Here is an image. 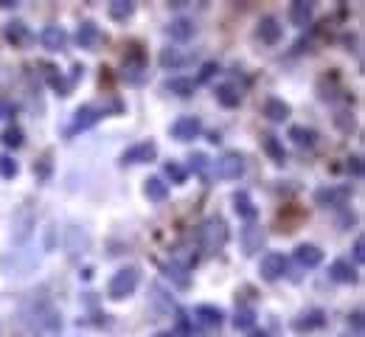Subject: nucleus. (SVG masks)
I'll use <instances>...</instances> for the list:
<instances>
[{"mask_svg": "<svg viewBox=\"0 0 365 337\" xmlns=\"http://www.w3.org/2000/svg\"><path fill=\"white\" fill-rule=\"evenodd\" d=\"M23 318L37 329V332H60L62 329V315L54 309L51 301H31L26 309H23Z\"/></svg>", "mask_w": 365, "mask_h": 337, "instance_id": "1", "label": "nucleus"}, {"mask_svg": "<svg viewBox=\"0 0 365 337\" xmlns=\"http://www.w3.org/2000/svg\"><path fill=\"white\" fill-rule=\"evenodd\" d=\"M228 239H230V231L222 217H208L200 225V248L206 253H219L228 245Z\"/></svg>", "mask_w": 365, "mask_h": 337, "instance_id": "2", "label": "nucleus"}, {"mask_svg": "<svg viewBox=\"0 0 365 337\" xmlns=\"http://www.w3.org/2000/svg\"><path fill=\"white\" fill-rule=\"evenodd\" d=\"M138 284H141V270L138 267H121L107 284V298L110 301H124V298L135 295Z\"/></svg>", "mask_w": 365, "mask_h": 337, "instance_id": "3", "label": "nucleus"}, {"mask_svg": "<svg viewBox=\"0 0 365 337\" xmlns=\"http://www.w3.org/2000/svg\"><path fill=\"white\" fill-rule=\"evenodd\" d=\"M245 171H247V161L239 152H225L214 164V174L219 180H239V177H245Z\"/></svg>", "mask_w": 365, "mask_h": 337, "instance_id": "4", "label": "nucleus"}, {"mask_svg": "<svg viewBox=\"0 0 365 337\" xmlns=\"http://www.w3.org/2000/svg\"><path fill=\"white\" fill-rule=\"evenodd\" d=\"M34 225H37V217H34L31 205H23L14 214V222H11V239H14V245H26L28 236L34 234Z\"/></svg>", "mask_w": 365, "mask_h": 337, "instance_id": "5", "label": "nucleus"}, {"mask_svg": "<svg viewBox=\"0 0 365 337\" xmlns=\"http://www.w3.org/2000/svg\"><path fill=\"white\" fill-rule=\"evenodd\" d=\"M104 115H107V107H99V104H84V107H79L76 115H73V124H71V130H68V135H76V132H84V130L96 127Z\"/></svg>", "mask_w": 365, "mask_h": 337, "instance_id": "6", "label": "nucleus"}, {"mask_svg": "<svg viewBox=\"0 0 365 337\" xmlns=\"http://www.w3.org/2000/svg\"><path fill=\"white\" fill-rule=\"evenodd\" d=\"M352 197V185H323L315 191V202L320 208H343Z\"/></svg>", "mask_w": 365, "mask_h": 337, "instance_id": "7", "label": "nucleus"}, {"mask_svg": "<svg viewBox=\"0 0 365 337\" xmlns=\"http://www.w3.org/2000/svg\"><path fill=\"white\" fill-rule=\"evenodd\" d=\"M287 270H290V261H287L284 253H267L259 264V273H262L264 281H279V278L287 275Z\"/></svg>", "mask_w": 365, "mask_h": 337, "instance_id": "8", "label": "nucleus"}, {"mask_svg": "<svg viewBox=\"0 0 365 337\" xmlns=\"http://www.w3.org/2000/svg\"><path fill=\"white\" fill-rule=\"evenodd\" d=\"M172 138H177V141H194V138H200V132H203V121L197 118V115H183V118H177L174 124H172Z\"/></svg>", "mask_w": 365, "mask_h": 337, "instance_id": "9", "label": "nucleus"}, {"mask_svg": "<svg viewBox=\"0 0 365 337\" xmlns=\"http://www.w3.org/2000/svg\"><path fill=\"white\" fill-rule=\"evenodd\" d=\"M155 158H157V144L155 141H141V144L130 147L121 155V164L124 166H135V164H152Z\"/></svg>", "mask_w": 365, "mask_h": 337, "instance_id": "10", "label": "nucleus"}, {"mask_svg": "<svg viewBox=\"0 0 365 337\" xmlns=\"http://www.w3.org/2000/svg\"><path fill=\"white\" fill-rule=\"evenodd\" d=\"M256 37H259L264 45H279L281 37H284V25H281L273 14H264V17L259 20V25H256Z\"/></svg>", "mask_w": 365, "mask_h": 337, "instance_id": "11", "label": "nucleus"}, {"mask_svg": "<svg viewBox=\"0 0 365 337\" xmlns=\"http://www.w3.org/2000/svg\"><path fill=\"white\" fill-rule=\"evenodd\" d=\"M326 326V312L323 309H306V312H301L295 321H292V329L298 332V335H309V332H318V329H323Z\"/></svg>", "mask_w": 365, "mask_h": 337, "instance_id": "12", "label": "nucleus"}, {"mask_svg": "<svg viewBox=\"0 0 365 337\" xmlns=\"http://www.w3.org/2000/svg\"><path fill=\"white\" fill-rule=\"evenodd\" d=\"M40 42H43V48L45 51H65V45H68V31L62 28V25H45L43 28V34H40Z\"/></svg>", "mask_w": 365, "mask_h": 337, "instance_id": "13", "label": "nucleus"}, {"mask_svg": "<svg viewBox=\"0 0 365 337\" xmlns=\"http://www.w3.org/2000/svg\"><path fill=\"white\" fill-rule=\"evenodd\" d=\"M290 104L284 101V98H279V96H270L264 104H262V115L267 118V121H273V124H284L287 118H290Z\"/></svg>", "mask_w": 365, "mask_h": 337, "instance_id": "14", "label": "nucleus"}, {"mask_svg": "<svg viewBox=\"0 0 365 337\" xmlns=\"http://www.w3.org/2000/svg\"><path fill=\"white\" fill-rule=\"evenodd\" d=\"M87 248H90V236L79 228V225H71L68 231H65V251H68V256H82V253H87Z\"/></svg>", "mask_w": 365, "mask_h": 337, "instance_id": "15", "label": "nucleus"}, {"mask_svg": "<svg viewBox=\"0 0 365 337\" xmlns=\"http://www.w3.org/2000/svg\"><path fill=\"white\" fill-rule=\"evenodd\" d=\"M191 321L203 324L206 329H219L222 321H225V312H222L219 307H211V304H200V307L194 309V318H191Z\"/></svg>", "mask_w": 365, "mask_h": 337, "instance_id": "16", "label": "nucleus"}, {"mask_svg": "<svg viewBox=\"0 0 365 337\" xmlns=\"http://www.w3.org/2000/svg\"><path fill=\"white\" fill-rule=\"evenodd\" d=\"M166 34H169L172 40H177V42H186V40H191V37L197 34V25H194V20H189V17H174V20L166 25Z\"/></svg>", "mask_w": 365, "mask_h": 337, "instance_id": "17", "label": "nucleus"}, {"mask_svg": "<svg viewBox=\"0 0 365 337\" xmlns=\"http://www.w3.org/2000/svg\"><path fill=\"white\" fill-rule=\"evenodd\" d=\"M329 278L337 281V284H354L357 281V267L352 261H346V258H337L329 267Z\"/></svg>", "mask_w": 365, "mask_h": 337, "instance_id": "18", "label": "nucleus"}, {"mask_svg": "<svg viewBox=\"0 0 365 337\" xmlns=\"http://www.w3.org/2000/svg\"><path fill=\"white\" fill-rule=\"evenodd\" d=\"M99 40H101L99 25H96V23H90V20H84V23L79 25V31H76V42H79V48L93 51V48L99 45Z\"/></svg>", "mask_w": 365, "mask_h": 337, "instance_id": "19", "label": "nucleus"}, {"mask_svg": "<svg viewBox=\"0 0 365 337\" xmlns=\"http://www.w3.org/2000/svg\"><path fill=\"white\" fill-rule=\"evenodd\" d=\"M194 59V54H180V48H163L160 51V65L166 71H180L183 65H189Z\"/></svg>", "mask_w": 365, "mask_h": 337, "instance_id": "20", "label": "nucleus"}, {"mask_svg": "<svg viewBox=\"0 0 365 337\" xmlns=\"http://www.w3.org/2000/svg\"><path fill=\"white\" fill-rule=\"evenodd\" d=\"M160 270H163V275H166V278H172V281H174V284H177L180 290H186V287L191 284V275H189V264H180V261H166V264H163Z\"/></svg>", "mask_w": 365, "mask_h": 337, "instance_id": "21", "label": "nucleus"}, {"mask_svg": "<svg viewBox=\"0 0 365 337\" xmlns=\"http://www.w3.org/2000/svg\"><path fill=\"white\" fill-rule=\"evenodd\" d=\"M312 14H315V8H312V3H306V0H295L290 6V23L298 25V28H306V25L312 23Z\"/></svg>", "mask_w": 365, "mask_h": 337, "instance_id": "22", "label": "nucleus"}, {"mask_svg": "<svg viewBox=\"0 0 365 337\" xmlns=\"http://www.w3.org/2000/svg\"><path fill=\"white\" fill-rule=\"evenodd\" d=\"M295 261L301 264V267H318L320 261H323V251L318 248V245H298L295 248Z\"/></svg>", "mask_w": 365, "mask_h": 337, "instance_id": "23", "label": "nucleus"}, {"mask_svg": "<svg viewBox=\"0 0 365 337\" xmlns=\"http://www.w3.org/2000/svg\"><path fill=\"white\" fill-rule=\"evenodd\" d=\"M262 147H264V152L270 155V161L276 164V166H284L287 164V152H284V144L276 138V135H262Z\"/></svg>", "mask_w": 365, "mask_h": 337, "instance_id": "24", "label": "nucleus"}, {"mask_svg": "<svg viewBox=\"0 0 365 337\" xmlns=\"http://www.w3.org/2000/svg\"><path fill=\"white\" fill-rule=\"evenodd\" d=\"M3 34H6V42H9V45H14V48H23V45L28 42V37H31V34H28V25H26V23H20V20L9 23Z\"/></svg>", "mask_w": 365, "mask_h": 337, "instance_id": "25", "label": "nucleus"}, {"mask_svg": "<svg viewBox=\"0 0 365 337\" xmlns=\"http://www.w3.org/2000/svg\"><path fill=\"white\" fill-rule=\"evenodd\" d=\"M163 90H166V93H174V96H180V98H189V96H194L197 82L189 79V76H174V79H169V82L163 84Z\"/></svg>", "mask_w": 365, "mask_h": 337, "instance_id": "26", "label": "nucleus"}, {"mask_svg": "<svg viewBox=\"0 0 365 337\" xmlns=\"http://www.w3.org/2000/svg\"><path fill=\"white\" fill-rule=\"evenodd\" d=\"M107 14H110L113 23H127V20L135 14V3H133V0H113V3L107 6Z\"/></svg>", "mask_w": 365, "mask_h": 337, "instance_id": "27", "label": "nucleus"}, {"mask_svg": "<svg viewBox=\"0 0 365 337\" xmlns=\"http://www.w3.org/2000/svg\"><path fill=\"white\" fill-rule=\"evenodd\" d=\"M144 194L146 200H152V202H163L169 197V183L163 177H149L144 183Z\"/></svg>", "mask_w": 365, "mask_h": 337, "instance_id": "28", "label": "nucleus"}, {"mask_svg": "<svg viewBox=\"0 0 365 337\" xmlns=\"http://www.w3.org/2000/svg\"><path fill=\"white\" fill-rule=\"evenodd\" d=\"M214 96H217V101L222 107H239L242 104V90L236 87V84H219L217 90H214Z\"/></svg>", "mask_w": 365, "mask_h": 337, "instance_id": "29", "label": "nucleus"}, {"mask_svg": "<svg viewBox=\"0 0 365 337\" xmlns=\"http://www.w3.org/2000/svg\"><path fill=\"white\" fill-rule=\"evenodd\" d=\"M233 208H236V214H239L242 219H256V214H259L247 191H236V194H233Z\"/></svg>", "mask_w": 365, "mask_h": 337, "instance_id": "30", "label": "nucleus"}, {"mask_svg": "<svg viewBox=\"0 0 365 337\" xmlns=\"http://www.w3.org/2000/svg\"><path fill=\"white\" fill-rule=\"evenodd\" d=\"M290 138L292 144L301 147V149H312L318 144V132L309 130V127H290Z\"/></svg>", "mask_w": 365, "mask_h": 337, "instance_id": "31", "label": "nucleus"}, {"mask_svg": "<svg viewBox=\"0 0 365 337\" xmlns=\"http://www.w3.org/2000/svg\"><path fill=\"white\" fill-rule=\"evenodd\" d=\"M144 71H146V62L141 54H138L135 59H127V62H124V79H127V82L138 84L144 79Z\"/></svg>", "mask_w": 365, "mask_h": 337, "instance_id": "32", "label": "nucleus"}, {"mask_svg": "<svg viewBox=\"0 0 365 337\" xmlns=\"http://www.w3.org/2000/svg\"><path fill=\"white\" fill-rule=\"evenodd\" d=\"M0 141L9 147V149H20L23 144H26V132L17 127V124H11V127H6L3 130V135H0Z\"/></svg>", "mask_w": 365, "mask_h": 337, "instance_id": "33", "label": "nucleus"}, {"mask_svg": "<svg viewBox=\"0 0 365 337\" xmlns=\"http://www.w3.org/2000/svg\"><path fill=\"white\" fill-rule=\"evenodd\" d=\"M262 245H264V234H262V228L247 225V228H245V253L250 256V253L259 251Z\"/></svg>", "mask_w": 365, "mask_h": 337, "instance_id": "34", "label": "nucleus"}, {"mask_svg": "<svg viewBox=\"0 0 365 337\" xmlns=\"http://www.w3.org/2000/svg\"><path fill=\"white\" fill-rule=\"evenodd\" d=\"M43 71H45V79L51 82V87H54V90H60V96H71L73 87L60 76V71H57L54 65H43Z\"/></svg>", "mask_w": 365, "mask_h": 337, "instance_id": "35", "label": "nucleus"}, {"mask_svg": "<svg viewBox=\"0 0 365 337\" xmlns=\"http://www.w3.org/2000/svg\"><path fill=\"white\" fill-rule=\"evenodd\" d=\"M253 324H256V312H253L250 307H245V309H236L233 326H236L239 332H250V329H253Z\"/></svg>", "mask_w": 365, "mask_h": 337, "instance_id": "36", "label": "nucleus"}, {"mask_svg": "<svg viewBox=\"0 0 365 337\" xmlns=\"http://www.w3.org/2000/svg\"><path fill=\"white\" fill-rule=\"evenodd\" d=\"M166 177H169L174 185H183V183L189 180V171L180 166V164H174V161H172V164H166Z\"/></svg>", "mask_w": 365, "mask_h": 337, "instance_id": "37", "label": "nucleus"}, {"mask_svg": "<svg viewBox=\"0 0 365 337\" xmlns=\"http://www.w3.org/2000/svg\"><path fill=\"white\" fill-rule=\"evenodd\" d=\"M335 124H337V130H343V132H352V130L357 127V121H354V115H352L349 110L335 113Z\"/></svg>", "mask_w": 365, "mask_h": 337, "instance_id": "38", "label": "nucleus"}, {"mask_svg": "<svg viewBox=\"0 0 365 337\" xmlns=\"http://www.w3.org/2000/svg\"><path fill=\"white\" fill-rule=\"evenodd\" d=\"M17 171H20V164H17L14 158H9V155L0 158V177L11 180V177H17Z\"/></svg>", "mask_w": 365, "mask_h": 337, "instance_id": "39", "label": "nucleus"}, {"mask_svg": "<svg viewBox=\"0 0 365 337\" xmlns=\"http://www.w3.org/2000/svg\"><path fill=\"white\" fill-rule=\"evenodd\" d=\"M217 74H219V65H217V62H206V65L200 68V76H197V84L211 82V79H214Z\"/></svg>", "mask_w": 365, "mask_h": 337, "instance_id": "40", "label": "nucleus"}, {"mask_svg": "<svg viewBox=\"0 0 365 337\" xmlns=\"http://www.w3.org/2000/svg\"><path fill=\"white\" fill-rule=\"evenodd\" d=\"M152 292H155V304H157L160 309H174V301H172V295H166L160 287H152Z\"/></svg>", "mask_w": 365, "mask_h": 337, "instance_id": "41", "label": "nucleus"}, {"mask_svg": "<svg viewBox=\"0 0 365 337\" xmlns=\"http://www.w3.org/2000/svg\"><path fill=\"white\" fill-rule=\"evenodd\" d=\"M177 332L180 335H194V326H191V318L186 315V312H177Z\"/></svg>", "mask_w": 365, "mask_h": 337, "instance_id": "42", "label": "nucleus"}, {"mask_svg": "<svg viewBox=\"0 0 365 337\" xmlns=\"http://www.w3.org/2000/svg\"><path fill=\"white\" fill-rule=\"evenodd\" d=\"M189 161H191V168H194L197 174H203V171H206V166H208V158H206L203 152H197V155H191Z\"/></svg>", "mask_w": 365, "mask_h": 337, "instance_id": "43", "label": "nucleus"}, {"mask_svg": "<svg viewBox=\"0 0 365 337\" xmlns=\"http://www.w3.org/2000/svg\"><path fill=\"white\" fill-rule=\"evenodd\" d=\"M349 324L354 326L357 335H363V309H354V315H349Z\"/></svg>", "mask_w": 365, "mask_h": 337, "instance_id": "44", "label": "nucleus"}, {"mask_svg": "<svg viewBox=\"0 0 365 337\" xmlns=\"http://www.w3.org/2000/svg\"><path fill=\"white\" fill-rule=\"evenodd\" d=\"M349 171H352L354 177H360V174H363V158H360V155L349 158Z\"/></svg>", "mask_w": 365, "mask_h": 337, "instance_id": "45", "label": "nucleus"}, {"mask_svg": "<svg viewBox=\"0 0 365 337\" xmlns=\"http://www.w3.org/2000/svg\"><path fill=\"white\" fill-rule=\"evenodd\" d=\"M9 115H14V104L3 98V101H0V121H3V118H9Z\"/></svg>", "mask_w": 365, "mask_h": 337, "instance_id": "46", "label": "nucleus"}, {"mask_svg": "<svg viewBox=\"0 0 365 337\" xmlns=\"http://www.w3.org/2000/svg\"><path fill=\"white\" fill-rule=\"evenodd\" d=\"M363 258H365V242L363 239H357V242H354V261L363 264Z\"/></svg>", "mask_w": 365, "mask_h": 337, "instance_id": "47", "label": "nucleus"}, {"mask_svg": "<svg viewBox=\"0 0 365 337\" xmlns=\"http://www.w3.org/2000/svg\"><path fill=\"white\" fill-rule=\"evenodd\" d=\"M48 171H51V161H48V158H43V166L34 168V174H40V177H48Z\"/></svg>", "mask_w": 365, "mask_h": 337, "instance_id": "48", "label": "nucleus"}, {"mask_svg": "<svg viewBox=\"0 0 365 337\" xmlns=\"http://www.w3.org/2000/svg\"><path fill=\"white\" fill-rule=\"evenodd\" d=\"M14 6H17L14 0H0V8H14Z\"/></svg>", "mask_w": 365, "mask_h": 337, "instance_id": "49", "label": "nucleus"}, {"mask_svg": "<svg viewBox=\"0 0 365 337\" xmlns=\"http://www.w3.org/2000/svg\"><path fill=\"white\" fill-rule=\"evenodd\" d=\"M247 337H270L267 332H259V329H250V335Z\"/></svg>", "mask_w": 365, "mask_h": 337, "instance_id": "50", "label": "nucleus"}, {"mask_svg": "<svg viewBox=\"0 0 365 337\" xmlns=\"http://www.w3.org/2000/svg\"><path fill=\"white\" fill-rule=\"evenodd\" d=\"M155 337H177V335H174V332H157Z\"/></svg>", "mask_w": 365, "mask_h": 337, "instance_id": "51", "label": "nucleus"}, {"mask_svg": "<svg viewBox=\"0 0 365 337\" xmlns=\"http://www.w3.org/2000/svg\"><path fill=\"white\" fill-rule=\"evenodd\" d=\"M346 337H363V335H357V332H354V335H346Z\"/></svg>", "mask_w": 365, "mask_h": 337, "instance_id": "52", "label": "nucleus"}]
</instances>
